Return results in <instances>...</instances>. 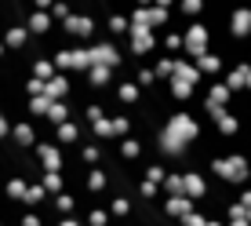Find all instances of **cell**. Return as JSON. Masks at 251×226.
Returning a JSON list of instances; mask_svg holds the SVG:
<instances>
[{
    "instance_id": "obj_45",
    "label": "cell",
    "mask_w": 251,
    "mask_h": 226,
    "mask_svg": "<svg viewBox=\"0 0 251 226\" xmlns=\"http://www.w3.org/2000/svg\"><path fill=\"white\" fill-rule=\"evenodd\" d=\"M182 226H207V219L197 215V212H189V215H182Z\"/></svg>"
},
{
    "instance_id": "obj_19",
    "label": "cell",
    "mask_w": 251,
    "mask_h": 226,
    "mask_svg": "<svg viewBox=\"0 0 251 226\" xmlns=\"http://www.w3.org/2000/svg\"><path fill=\"white\" fill-rule=\"evenodd\" d=\"M25 186H29V179H25V175H11V179L4 182V194L11 197V201L25 204Z\"/></svg>"
},
{
    "instance_id": "obj_15",
    "label": "cell",
    "mask_w": 251,
    "mask_h": 226,
    "mask_svg": "<svg viewBox=\"0 0 251 226\" xmlns=\"http://www.w3.org/2000/svg\"><path fill=\"white\" fill-rule=\"evenodd\" d=\"M113 77H117V69H109V66H91V69H84V81H88L91 88H109V84H113Z\"/></svg>"
},
{
    "instance_id": "obj_6",
    "label": "cell",
    "mask_w": 251,
    "mask_h": 226,
    "mask_svg": "<svg viewBox=\"0 0 251 226\" xmlns=\"http://www.w3.org/2000/svg\"><path fill=\"white\" fill-rule=\"evenodd\" d=\"M11 139H15L19 150H33V146H37V120H33V117L11 120Z\"/></svg>"
},
{
    "instance_id": "obj_48",
    "label": "cell",
    "mask_w": 251,
    "mask_h": 226,
    "mask_svg": "<svg viewBox=\"0 0 251 226\" xmlns=\"http://www.w3.org/2000/svg\"><path fill=\"white\" fill-rule=\"evenodd\" d=\"M51 4L55 0H33V7H40V11H51Z\"/></svg>"
},
{
    "instance_id": "obj_21",
    "label": "cell",
    "mask_w": 251,
    "mask_h": 226,
    "mask_svg": "<svg viewBox=\"0 0 251 226\" xmlns=\"http://www.w3.org/2000/svg\"><path fill=\"white\" fill-rule=\"evenodd\" d=\"M48 106H51L48 95H25V113H29L33 120H37V117H48Z\"/></svg>"
},
{
    "instance_id": "obj_12",
    "label": "cell",
    "mask_w": 251,
    "mask_h": 226,
    "mask_svg": "<svg viewBox=\"0 0 251 226\" xmlns=\"http://www.w3.org/2000/svg\"><path fill=\"white\" fill-rule=\"evenodd\" d=\"M204 48H207V29L193 22V26L186 29V51H189L193 58H201V55H204Z\"/></svg>"
},
{
    "instance_id": "obj_49",
    "label": "cell",
    "mask_w": 251,
    "mask_h": 226,
    "mask_svg": "<svg viewBox=\"0 0 251 226\" xmlns=\"http://www.w3.org/2000/svg\"><path fill=\"white\" fill-rule=\"evenodd\" d=\"M153 4H157V7H171L175 0H153Z\"/></svg>"
},
{
    "instance_id": "obj_37",
    "label": "cell",
    "mask_w": 251,
    "mask_h": 226,
    "mask_svg": "<svg viewBox=\"0 0 251 226\" xmlns=\"http://www.w3.org/2000/svg\"><path fill=\"white\" fill-rule=\"evenodd\" d=\"M186 197H204V179L201 175H186Z\"/></svg>"
},
{
    "instance_id": "obj_1",
    "label": "cell",
    "mask_w": 251,
    "mask_h": 226,
    "mask_svg": "<svg viewBox=\"0 0 251 226\" xmlns=\"http://www.w3.org/2000/svg\"><path fill=\"white\" fill-rule=\"evenodd\" d=\"M88 58H91V66L124 69V55H120L117 40H95V44H88ZM91 66H88V69H91Z\"/></svg>"
},
{
    "instance_id": "obj_10",
    "label": "cell",
    "mask_w": 251,
    "mask_h": 226,
    "mask_svg": "<svg viewBox=\"0 0 251 226\" xmlns=\"http://www.w3.org/2000/svg\"><path fill=\"white\" fill-rule=\"evenodd\" d=\"M44 95H48V99H73V81H69V73H55V77H48Z\"/></svg>"
},
{
    "instance_id": "obj_8",
    "label": "cell",
    "mask_w": 251,
    "mask_h": 226,
    "mask_svg": "<svg viewBox=\"0 0 251 226\" xmlns=\"http://www.w3.org/2000/svg\"><path fill=\"white\" fill-rule=\"evenodd\" d=\"M164 128H168V132H175L178 139H186V142H189V139H197V135H201V128H197V120L189 117V113H175V117H171Z\"/></svg>"
},
{
    "instance_id": "obj_25",
    "label": "cell",
    "mask_w": 251,
    "mask_h": 226,
    "mask_svg": "<svg viewBox=\"0 0 251 226\" xmlns=\"http://www.w3.org/2000/svg\"><path fill=\"white\" fill-rule=\"evenodd\" d=\"M51 204H55V212H58V215H73V212H76V197L69 194V190L55 194V197H51Z\"/></svg>"
},
{
    "instance_id": "obj_46",
    "label": "cell",
    "mask_w": 251,
    "mask_h": 226,
    "mask_svg": "<svg viewBox=\"0 0 251 226\" xmlns=\"http://www.w3.org/2000/svg\"><path fill=\"white\" fill-rule=\"evenodd\" d=\"M55 226H84V219H80V215H62Z\"/></svg>"
},
{
    "instance_id": "obj_51",
    "label": "cell",
    "mask_w": 251,
    "mask_h": 226,
    "mask_svg": "<svg viewBox=\"0 0 251 226\" xmlns=\"http://www.w3.org/2000/svg\"><path fill=\"white\" fill-rule=\"evenodd\" d=\"M135 4H142V7H146V4H153V0H135Z\"/></svg>"
},
{
    "instance_id": "obj_40",
    "label": "cell",
    "mask_w": 251,
    "mask_h": 226,
    "mask_svg": "<svg viewBox=\"0 0 251 226\" xmlns=\"http://www.w3.org/2000/svg\"><path fill=\"white\" fill-rule=\"evenodd\" d=\"M197 66H201V73H219V58H215V55H201Z\"/></svg>"
},
{
    "instance_id": "obj_13",
    "label": "cell",
    "mask_w": 251,
    "mask_h": 226,
    "mask_svg": "<svg viewBox=\"0 0 251 226\" xmlns=\"http://www.w3.org/2000/svg\"><path fill=\"white\" fill-rule=\"evenodd\" d=\"M157 142H160V150L168 153V157H186V139H178L175 132H168V128H160Z\"/></svg>"
},
{
    "instance_id": "obj_47",
    "label": "cell",
    "mask_w": 251,
    "mask_h": 226,
    "mask_svg": "<svg viewBox=\"0 0 251 226\" xmlns=\"http://www.w3.org/2000/svg\"><path fill=\"white\" fill-rule=\"evenodd\" d=\"M219 124H222V132H226V135L233 132V128H237V124H233V117H219Z\"/></svg>"
},
{
    "instance_id": "obj_50",
    "label": "cell",
    "mask_w": 251,
    "mask_h": 226,
    "mask_svg": "<svg viewBox=\"0 0 251 226\" xmlns=\"http://www.w3.org/2000/svg\"><path fill=\"white\" fill-rule=\"evenodd\" d=\"M7 55V44H4V37H0V58H4Z\"/></svg>"
},
{
    "instance_id": "obj_39",
    "label": "cell",
    "mask_w": 251,
    "mask_h": 226,
    "mask_svg": "<svg viewBox=\"0 0 251 226\" xmlns=\"http://www.w3.org/2000/svg\"><path fill=\"white\" fill-rule=\"evenodd\" d=\"M69 15H73V7H69L66 0H55V4H51V19H55V22H62V19H69Z\"/></svg>"
},
{
    "instance_id": "obj_9",
    "label": "cell",
    "mask_w": 251,
    "mask_h": 226,
    "mask_svg": "<svg viewBox=\"0 0 251 226\" xmlns=\"http://www.w3.org/2000/svg\"><path fill=\"white\" fill-rule=\"evenodd\" d=\"M51 11H40V7H33V11H25V29L33 33V37H48L51 33Z\"/></svg>"
},
{
    "instance_id": "obj_18",
    "label": "cell",
    "mask_w": 251,
    "mask_h": 226,
    "mask_svg": "<svg viewBox=\"0 0 251 226\" xmlns=\"http://www.w3.org/2000/svg\"><path fill=\"white\" fill-rule=\"evenodd\" d=\"M106 29H109V37H127L131 19H127L124 11H109V15H106Z\"/></svg>"
},
{
    "instance_id": "obj_11",
    "label": "cell",
    "mask_w": 251,
    "mask_h": 226,
    "mask_svg": "<svg viewBox=\"0 0 251 226\" xmlns=\"http://www.w3.org/2000/svg\"><path fill=\"white\" fill-rule=\"evenodd\" d=\"M193 212V197L186 194H168L164 197V215H171V219H182V215Z\"/></svg>"
},
{
    "instance_id": "obj_14",
    "label": "cell",
    "mask_w": 251,
    "mask_h": 226,
    "mask_svg": "<svg viewBox=\"0 0 251 226\" xmlns=\"http://www.w3.org/2000/svg\"><path fill=\"white\" fill-rule=\"evenodd\" d=\"M84 186H88L91 197H102V194H106V186H109V171L106 168H91L88 175H84Z\"/></svg>"
},
{
    "instance_id": "obj_5",
    "label": "cell",
    "mask_w": 251,
    "mask_h": 226,
    "mask_svg": "<svg viewBox=\"0 0 251 226\" xmlns=\"http://www.w3.org/2000/svg\"><path fill=\"white\" fill-rule=\"evenodd\" d=\"M51 132H55V142L58 146H76V142H88V128L80 124V120H62V124H55L51 128Z\"/></svg>"
},
{
    "instance_id": "obj_34",
    "label": "cell",
    "mask_w": 251,
    "mask_h": 226,
    "mask_svg": "<svg viewBox=\"0 0 251 226\" xmlns=\"http://www.w3.org/2000/svg\"><path fill=\"white\" fill-rule=\"evenodd\" d=\"M88 132H91L95 139H113V120H109V117H102V120H95Z\"/></svg>"
},
{
    "instance_id": "obj_26",
    "label": "cell",
    "mask_w": 251,
    "mask_h": 226,
    "mask_svg": "<svg viewBox=\"0 0 251 226\" xmlns=\"http://www.w3.org/2000/svg\"><path fill=\"white\" fill-rule=\"evenodd\" d=\"M109 215H113V219H127V215H131V201H127L124 194H113L109 197Z\"/></svg>"
},
{
    "instance_id": "obj_24",
    "label": "cell",
    "mask_w": 251,
    "mask_h": 226,
    "mask_svg": "<svg viewBox=\"0 0 251 226\" xmlns=\"http://www.w3.org/2000/svg\"><path fill=\"white\" fill-rule=\"evenodd\" d=\"M102 117H109V113H106V106H102V102H88V106L80 110V124H84V128H91L95 120H102Z\"/></svg>"
},
{
    "instance_id": "obj_23",
    "label": "cell",
    "mask_w": 251,
    "mask_h": 226,
    "mask_svg": "<svg viewBox=\"0 0 251 226\" xmlns=\"http://www.w3.org/2000/svg\"><path fill=\"white\" fill-rule=\"evenodd\" d=\"M157 194H160V182H153V179H135V197H142V201H157Z\"/></svg>"
},
{
    "instance_id": "obj_28",
    "label": "cell",
    "mask_w": 251,
    "mask_h": 226,
    "mask_svg": "<svg viewBox=\"0 0 251 226\" xmlns=\"http://www.w3.org/2000/svg\"><path fill=\"white\" fill-rule=\"evenodd\" d=\"M160 44L168 48V55H175V51L186 48V37H182V33H175V29L168 26V29H164V37H160Z\"/></svg>"
},
{
    "instance_id": "obj_43",
    "label": "cell",
    "mask_w": 251,
    "mask_h": 226,
    "mask_svg": "<svg viewBox=\"0 0 251 226\" xmlns=\"http://www.w3.org/2000/svg\"><path fill=\"white\" fill-rule=\"evenodd\" d=\"M19 226H44V215H40V212H25L19 219Z\"/></svg>"
},
{
    "instance_id": "obj_30",
    "label": "cell",
    "mask_w": 251,
    "mask_h": 226,
    "mask_svg": "<svg viewBox=\"0 0 251 226\" xmlns=\"http://www.w3.org/2000/svg\"><path fill=\"white\" fill-rule=\"evenodd\" d=\"M189 95H193V84H189V81H182V77H171V99L189 102Z\"/></svg>"
},
{
    "instance_id": "obj_17",
    "label": "cell",
    "mask_w": 251,
    "mask_h": 226,
    "mask_svg": "<svg viewBox=\"0 0 251 226\" xmlns=\"http://www.w3.org/2000/svg\"><path fill=\"white\" fill-rule=\"evenodd\" d=\"M113 95H117V102H124V106H135V102H142V88H138L135 77H131V81H120Z\"/></svg>"
},
{
    "instance_id": "obj_4",
    "label": "cell",
    "mask_w": 251,
    "mask_h": 226,
    "mask_svg": "<svg viewBox=\"0 0 251 226\" xmlns=\"http://www.w3.org/2000/svg\"><path fill=\"white\" fill-rule=\"evenodd\" d=\"M124 40H127V51L138 55V58H146V55H153V51H157V33H153L150 26H131Z\"/></svg>"
},
{
    "instance_id": "obj_44",
    "label": "cell",
    "mask_w": 251,
    "mask_h": 226,
    "mask_svg": "<svg viewBox=\"0 0 251 226\" xmlns=\"http://www.w3.org/2000/svg\"><path fill=\"white\" fill-rule=\"evenodd\" d=\"M229 99V88H226V84H215V88H211V102H226Z\"/></svg>"
},
{
    "instance_id": "obj_35",
    "label": "cell",
    "mask_w": 251,
    "mask_h": 226,
    "mask_svg": "<svg viewBox=\"0 0 251 226\" xmlns=\"http://www.w3.org/2000/svg\"><path fill=\"white\" fill-rule=\"evenodd\" d=\"M153 69H157V81H171V73H175V58H157L153 62Z\"/></svg>"
},
{
    "instance_id": "obj_32",
    "label": "cell",
    "mask_w": 251,
    "mask_h": 226,
    "mask_svg": "<svg viewBox=\"0 0 251 226\" xmlns=\"http://www.w3.org/2000/svg\"><path fill=\"white\" fill-rule=\"evenodd\" d=\"M109 120H113V139L131 135V117H124V113H109Z\"/></svg>"
},
{
    "instance_id": "obj_38",
    "label": "cell",
    "mask_w": 251,
    "mask_h": 226,
    "mask_svg": "<svg viewBox=\"0 0 251 226\" xmlns=\"http://www.w3.org/2000/svg\"><path fill=\"white\" fill-rule=\"evenodd\" d=\"M22 84H25V95H44V84H48V81L29 73V77H22Z\"/></svg>"
},
{
    "instance_id": "obj_27",
    "label": "cell",
    "mask_w": 251,
    "mask_h": 226,
    "mask_svg": "<svg viewBox=\"0 0 251 226\" xmlns=\"http://www.w3.org/2000/svg\"><path fill=\"white\" fill-rule=\"evenodd\" d=\"M99 161H102V146L99 142H80V168H84V164L95 168Z\"/></svg>"
},
{
    "instance_id": "obj_52",
    "label": "cell",
    "mask_w": 251,
    "mask_h": 226,
    "mask_svg": "<svg viewBox=\"0 0 251 226\" xmlns=\"http://www.w3.org/2000/svg\"><path fill=\"white\" fill-rule=\"evenodd\" d=\"M207 226H219V223H207Z\"/></svg>"
},
{
    "instance_id": "obj_22",
    "label": "cell",
    "mask_w": 251,
    "mask_h": 226,
    "mask_svg": "<svg viewBox=\"0 0 251 226\" xmlns=\"http://www.w3.org/2000/svg\"><path fill=\"white\" fill-rule=\"evenodd\" d=\"M142 150H146L142 139H131V135L120 139V157H124V161H138V157H142Z\"/></svg>"
},
{
    "instance_id": "obj_33",
    "label": "cell",
    "mask_w": 251,
    "mask_h": 226,
    "mask_svg": "<svg viewBox=\"0 0 251 226\" xmlns=\"http://www.w3.org/2000/svg\"><path fill=\"white\" fill-rule=\"evenodd\" d=\"M135 81H138V88H153V84H157V69H153V66H138L135 69Z\"/></svg>"
},
{
    "instance_id": "obj_36",
    "label": "cell",
    "mask_w": 251,
    "mask_h": 226,
    "mask_svg": "<svg viewBox=\"0 0 251 226\" xmlns=\"http://www.w3.org/2000/svg\"><path fill=\"white\" fill-rule=\"evenodd\" d=\"M160 190L164 194H186V175H168Z\"/></svg>"
},
{
    "instance_id": "obj_42",
    "label": "cell",
    "mask_w": 251,
    "mask_h": 226,
    "mask_svg": "<svg viewBox=\"0 0 251 226\" xmlns=\"http://www.w3.org/2000/svg\"><path fill=\"white\" fill-rule=\"evenodd\" d=\"M142 175H146V179H153V182H160V186H164V179H168V175H164V168H160V164H150V168H146Z\"/></svg>"
},
{
    "instance_id": "obj_31",
    "label": "cell",
    "mask_w": 251,
    "mask_h": 226,
    "mask_svg": "<svg viewBox=\"0 0 251 226\" xmlns=\"http://www.w3.org/2000/svg\"><path fill=\"white\" fill-rule=\"evenodd\" d=\"M84 226H109V208H88L84 212Z\"/></svg>"
},
{
    "instance_id": "obj_20",
    "label": "cell",
    "mask_w": 251,
    "mask_h": 226,
    "mask_svg": "<svg viewBox=\"0 0 251 226\" xmlns=\"http://www.w3.org/2000/svg\"><path fill=\"white\" fill-rule=\"evenodd\" d=\"M40 182H44V190H48V197H55V194H62V190L69 186L62 171H40Z\"/></svg>"
},
{
    "instance_id": "obj_53",
    "label": "cell",
    "mask_w": 251,
    "mask_h": 226,
    "mask_svg": "<svg viewBox=\"0 0 251 226\" xmlns=\"http://www.w3.org/2000/svg\"><path fill=\"white\" fill-rule=\"evenodd\" d=\"M0 73H4V69H0Z\"/></svg>"
},
{
    "instance_id": "obj_3",
    "label": "cell",
    "mask_w": 251,
    "mask_h": 226,
    "mask_svg": "<svg viewBox=\"0 0 251 226\" xmlns=\"http://www.w3.org/2000/svg\"><path fill=\"white\" fill-rule=\"evenodd\" d=\"M58 26H62V37H69L73 44H76V40H91L95 37V19L88 11H73L69 19H62Z\"/></svg>"
},
{
    "instance_id": "obj_41",
    "label": "cell",
    "mask_w": 251,
    "mask_h": 226,
    "mask_svg": "<svg viewBox=\"0 0 251 226\" xmlns=\"http://www.w3.org/2000/svg\"><path fill=\"white\" fill-rule=\"evenodd\" d=\"M178 7H182V15H189V19H193L197 11H204V0H182Z\"/></svg>"
},
{
    "instance_id": "obj_7",
    "label": "cell",
    "mask_w": 251,
    "mask_h": 226,
    "mask_svg": "<svg viewBox=\"0 0 251 226\" xmlns=\"http://www.w3.org/2000/svg\"><path fill=\"white\" fill-rule=\"evenodd\" d=\"M33 40H37V37L25 29V22H11V26L4 29V44H7V51H25Z\"/></svg>"
},
{
    "instance_id": "obj_2",
    "label": "cell",
    "mask_w": 251,
    "mask_h": 226,
    "mask_svg": "<svg viewBox=\"0 0 251 226\" xmlns=\"http://www.w3.org/2000/svg\"><path fill=\"white\" fill-rule=\"evenodd\" d=\"M33 157L44 171H66V146H58L55 139L51 142H37L33 146Z\"/></svg>"
},
{
    "instance_id": "obj_16",
    "label": "cell",
    "mask_w": 251,
    "mask_h": 226,
    "mask_svg": "<svg viewBox=\"0 0 251 226\" xmlns=\"http://www.w3.org/2000/svg\"><path fill=\"white\" fill-rule=\"evenodd\" d=\"M73 117V106H69V99H51V106H48V128H55V124H62V120Z\"/></svg>"
},
{
    "instance_id": "obj_29",
    "label": "cell",
    "mask_w": 251,
    "mask_h": 226,
    "mask_svg": "<svg viewBox=\"0 0 251 226\" xmlns=\"http://www.w3.org/2000/svg\"><path fill=\"white\" fill-rule=\"evenodd\" d=\"M171 77H182V81L197 84V81H201V66H189V62H182V58H175V73H171Z\"/></svg>"
}]
</instances>
